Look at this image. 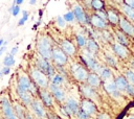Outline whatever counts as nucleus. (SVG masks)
Masks as SVG:
<instances>
[{"label": "nucleus", "instance_id": "nucleus-56", "mask_svg": "<svg viewBox=\"0 0 134 119\" xmlns=\"http://www.w3.org/2000/svg\"><path fill=\"white\" fill-rule=\"evenodd\" d=\"M30 47H31V45H30V44H28V45H27V50H29V49H30Z\"/></svg>", "mask_w": 134, "mask_h": 119}, {"label": "nucleus", "instance_id": "nucleus-36", "mask_svg": "<svg viewBox=\"0 0 134 119\" xmlns=\"http://www.w3.org/2000/svg\"><path fill=\"white\" fill-rule=\"evenodd\" d=\"M22 18L18 21V26H22V25H24L25 24V22L28 20V11L27 10H22Z\"/></svg>", "mask_w": 134, "mask_h": 119}, {"label": "nucleus", "instance_id": "nucleus-22", "mask_svg": "<svg viewBox=\"0 0 134 119\" xmlns=\"http://www.w3.org/2000/svg\"><path fill=\"white\" fill-rule=\"evenodd\" d=\"M100 77L99 75H97L96 73H89L88 77H87V84L93 88H97L100 85Z\"/></svg>", "mask_w": 134, "mask_h": 119}, {"label": "nucleus", "instance_id": "nucleus-44", "mask_svg": "<svg viewBox=\"0 0 134 119\" xmlns=\"http://www.w3.org/2000/svg\"><path fill=\"white\" fill-rule=\"evenodd\" d=\"M1 71H2V74H3V75H7V74H9V72H10V68L7 67V66H4V67L1 69Z\"/></svg>", "mask_w": 134, "mask_h": 119}, {"label": "nucleus", "instance_id": "nucleus-16", "mask_svg": "<svg viewBox=\"0 0 134 119\" xmlns=\"http://www.w3.org/2000/svg\"><path fill=\"white\" fill-rule=\"evenodd\" d=\"M31 109L34 111V113L36 114V116H38L39 118H44L45 117V110L42 105V103L38 100H32L31 101Z\"/></svg>", "mask_w": 134, "mask_h": 119}, {"label": "nucleus", "instance_id": "nucleus-11", "mask_svg": "<svg viewBox=\"0 0 134 119\" xmlns=\"http://www.w3.org/2000/svg\"><path fill=\"white\" fill-rule=\"evenodd\" d=\"M60 47H61V49H62L68 56H72V55L75 54V51H76L75 46L72 44V42H70V41L67 40V39H64V40L61 41Z\"/></svg>", "mask_w": 134, "mask_h": 119}, {"label": "nucleus", "instance_id": "nucleus-23", "mask_svg": "<svg viewBox=\"0 0 134 119\" xmlns=\"http://www.w3.org/2000/svg\"><path fill=\"white\" fill-rule=\"evenodd\" d=\"M114 82H115V85H116V88H117L120 92L126 91V88H127V86L129 85L127 78H126L125 76H121V75L117 76V77L114 79Z\"/></svg>", "mask_w": 134, "mask_h": 119}, {"label": "nucleus", "instance_id": "nucleus-9", "mask_svg": "<svg viewBox=\"0 0 134 119\" xmlns=\"http://www.w3.org/2000/svg\"><path fill=\"white\" fill-rule=\"evenodd\" d=\"M111 47H112V50L113 52L119 57V58H127L129 56V50L127 49V46L118 43V42H114L111 44Z\"/></svg>", "mask_w": 134, "mask_h": 119}, {"label": "nucleus", "instance_id": "nucleus-5", "mask_svg": "<svg viewBox=\"0 0 134 119\" xmlns=\"http://www.w3.org/2000/svg\"><path fill=\"white\" fill-rule=\"evenodd\" d=\"M72 11L74 13L75 20L82 25H90V16H87L85 10L80 4H74L72 6Z\"/></svg>", "mask_w": 134, "mask_h": 119}, {"label": "nucleus", "instance_id": "nucleus-37", "mask_svg": "<svg viewBox=\"0 0 134 119\" xmlns=\"http://www.w3.org/2000/svg\"><path fill=\"white\" fill-rule=\"evenodd\" d=\"M63 81H64V79H63L62 75H60V74H55V75L52 77L51 84L57 85V86H60V85H62V84H63Z\"/></svg>", "mask_w": 134, "mask_h": 119}, {"label": "nucleus", "instance_id": "nucleus-6", "mask_svg": "<svg viewBox=\"0 0 134 119\" xmlns=\"http://www.w3.org/2000/svg\"><path fill=\"white\" fill-rule=\"evenodd\" d=\"M71 73H72L73 77H74L76 80L81 81V82L86 81V80H87V77H88V75H89L87 69L84 68L81 64H73V65L71 66Z\"/></svg>", "mask_w": 134, "mask_h": 119}, {"label": "nucleus", "instance_id": "nucleus-1", "mask_svg": "<svg viewBox=\"0 0 134 119\" xmlns=\"http://www.w3.org/2000/svg\"><path fill=\"white\" fill-rule=\"evenodd\" d=\"M52 45L51 42L49 40V38L42 35L39 38V40L37 41V51L39 53V55H41L42 57L46 58V59H51L52 57Z\"/></svg>", "mask_w": 134, "mask_h": 119}, {"label": "nucleus", "instance_id": "nucleus-19", "mask_svg": "<svg viewBox=\"0 0 134 119\" xmlns=\"http://www.w3.org/2000/svg\"><path fill=\"white\" fill-rule=\"evenodd\" d=\"M65 106H66V109L69 111V113H70L71 115L76 114V113H77V111L80 110L77 101H76L75 99H73V98H68V99L66 100Z\"/></svg>", "mask_w": 134, "mask_h": 119}, {"label": "nucleus", "instance_id": "nucleus-54", "mask_svg": "<svg viewBox=\"0 0 134 119\" xmlns=\"http://www.w3.org/2000/svg\"><path fill=\"white\" fill-rule=\"evenodd\" d=\"M130 64H131V66H132L133 68H134V59H132V61L130 62Z\"/></svg>", "mask_w": 134, "mask_h": 119}, {"label": "nucleus", "instance_id": "nucleus-27", "mask_svg": "<svg viewBox=\"0 0 134 119\" xmlns=\"http://www.w3.org/2000/svg\"><path fill=\"white\" fill-rule=\"evenodd\" d=\"M121 9H122L124 14L126 15V17L129 20H131V21L134 22V9L130 5H128L127 3H125L124 1H122V4H121Z\"/></svg>", "mask_w": 134, "mask_h": 119}, {"label": "nucleus", "instance_id": "nucleus-13", "mask_svg": "<svg viewBox=\"0 0 134 119\" xmlns=\"http://www.w3.org/2000/svg\"><path fill=\"white\" fill-rule=\"evenodd\" d=\"M104 89L106 90L107 93H109L113 97H119L120 96V91L116 88V85L112 80H106L104 82Z\"/></svg>", "mask_w": 134, "mask_h": 119}, {"label": "nucleus", "instance_id": "nucleus-31", "mask_svg": "<svg viewBox=\"0 0 134 119\" xmlns=\"http://www.w3.org/2000/svg\"><path fill=\"white\" fill-rule=\"evenodd\" d=\"M105 59H106V62H107V64L109 66H112V67H116L117 66V61H116V58L112 54L106 53L105 54Z\"/></svg>", "mask_w": 134, "mask_h": 119}, {"label": "nucleus", "instance_id": "nucleus-15", "mask_svg": "<svg viewBox=\"0 0 134 119\" xmlns=\"http://www.w3.org/2000/svg\"><path fill=\"white\" fill-rule=\"evenodd\" d=\"M49 89H50L51 94L54 96V98H55L58 101H64V99H65V93H64V91L60 88V86L50 84V85H49Z\"/></svg>", "mask_w": 134, "mask_h": 119}, {"label": "nucleus", "instance_id": "nucleus-28", "mask_svg": "<svg viewBox=\"0 0 134 119\" xmlns=\"http://www.w3.org/2000/svg\"><path fill=\"white\" fill-rule=\"evenodd\" d=\"M127 34L125 32H122L121 30H115V40L116 42L125 45V46H128L129 45V42H128V38L126 37Z\"/></svg>", "mask_w": 134, "mask_h": 119}, {"label": "nucleus", "instance_id": "nucleus-62", "mask_svg": "<svg viewBox=\"0 0 134 119\" xmlns=\"http://www.w3.org/2000/svg\"><path fill=\"white\" fill-rule=\"evenodd\" d=\"M130 119H134V118H130Z\"/></svg>", "mask_w": 134, "mask_h": 119}, {"label": "nucleus", "instance_id": "nucleus-58", "mask_svg": "<svg viewBox=\"0 0 134 119\" xmlns=\"http://www.w3.org/2000/svg\"><path fill=\"white\" fill-rule=\"evenodd\" d=\"M2 75H3V74H2V71L0 70V76H2Z\"/></svg>", "mask_w": 134, "mask_h": 119}, {"label": "nucleus", "instance_id": "nucleus-30", "mask_svg": "<svg viewBox=\"0 0 134 119\" xmlns=\"http://www.w3.org/2000/svg\"><path fill=\"white\" fill-rule=\"evenodd\" d=\"M87 40L88 39L82 33H76L75 34V42H76V44H77V46L80 48H86Z\"/></svg>", "mask_w": 134, "mask_h": 119}, {"label": "nucleus", "instance_id": "nucleus-55", "mask_svg": "<svg viewBox=\"0 0 134 119\" xmlns=\"http://www.w3.org/2000/svg\"><path fill=\"white\" fill-rule=\"evenodd\" d=\"M49 119H60V118L59 117H55V116H51Z\"/></svg>", "mask_w": 134, "mask_h": 119}, {"label": "nucleus", "instance_id": "nucleus-48", "mask_svg": "<svg viewBox=\"0 0 134 119\" xmlns=\"http://www.w3.org/2000/svg\"><path fill=\"white\" fill-rule=\"evenodd\" d=\"M5 50H6V45H3V46L0 47V56H1V54H2Z\"/></svg>", "mask_w": 134, "mask_h": 119}, {"label": "nucleus", "instance_id": "nucleus-51", "mask_svg": "<svg viewBox=\"0 0 134 119\" xmlns=\"http://www.w3.org/2000/svg\"><path fill=\"white\" fill-rule=\"evenodd\" d=\"M38 26H39V24H38V23H36V24H34V25H32L31 29H32V30H36V29L38 28Z\"/></svg>", "mask_w": 134, "mask_h": 119}, {"label": "nucleus", "instance_id": "nucleus-49", "mask_svg": "<svg viewBox=\"0 0 134 119\" xmlns=\"http://www.w3.org/2000/svg\"><path fill=\"white\" fill-rule=\"evenodd\" d=\"M23 2L24 0H14V4H18V5H21Z\"/></svg>", "mask_w": 134, "mask_h": 119}, {"label": "nucleus", "instance_id": "nucleus-60", "mask_svg": "<svg viewBox=\"0 0 134 119\" xmlns=\"http://www.w3.org/2000/svg\"><path fill=\"white\" fill-rule=\"evenodd\" d=\"M86 1H88V2H89V4H90V1H91V0H86Z\"/></svg>", "mask_w": 134, "mask_h": 119}, {"label": "nucleus", "instance_id": "nucleus-3", "mask_svg": "<svg viewBox=\"0 0 134 119\" xmlns=\"http://www.w3.org/2000/svg\"><path fill=\"white\" fill-rule=\"evenodd\" d=\"M30 74H31V78H32L34 82L37 86H39V87H41L43 89L48 87V76L44 72H42L40 69H38V68L37 69H32Z\"/></svg>", "mask_w": 134, "mask_h": 119}, {"label": "nucleus", "instance_id": "nucleus-40", "mask_svg": "<svg viewBox=\"0 0 134 119\" xmlns=\"http://www.w3.org/2000/svg\"><path fill=\"white\" fill-rule=\"evenodd\" d=\"M89 116L90 115H88L85 111H83L82 109H80L79 111H77V113H76V117H77V119H89Z\"/></svg>", "mask_w": 134, "mask_h": 119}, {"label": "nucleus", "instance_id": "nucleus-53", "mask_svg": "<svg viewBox=\"0 0 134 119\" xmlns=\"http://www.w3.org/2000/svg\"><path fill=\"white\" fill-rule=\"evenodd\" d=\"M4 43H5V41H4L3 39H0V47H1V46H3V45H4Z\"/></svg>", "mask_w": 134, "mask_h": 119}, {"label": "nucleus", "instance_id": "nucleus-47", "mask_svg": "<svg viewBox=\"0 0 134 119\" xmlns=\"http://www.w3.org/2000/svg\"><path fill=\"white\" fill-rule=\"evenodd\" d=\"M17 53H18V46L12 48V50H10V52H9V54H12V55H16Z\"/></svg>", "mask_w": 134, "mask_h": 119}, {"label": "nucleus", "instance_id": "nucleus-2", "mask_svg": "<svg viewBox=\"0 0 134 119\" xmlns=\"http://www.w3.org/2000/svg\"><path fill=\"white\" fill-rule=\"evenodd\" d=\"M81 57V59H82V62H83V64L85 65V66H87V68H89L90 70H92V71H98V69H99V65H98V63L96 62V59L94 58V54L93 53H91V52H89L87 49H86V51H84V53L80 56Z\"/></svg>", "mask_w": 134, "mask_h": 119}, {"label": "nucleus", "instance_id": "nucleus-8", "mask_svg": "<svg viewBox=\"0 0 134 119\" xmlns=\"http://www.w3.org/2000/svg\"><path fill=\"white\" fill-rule=\"evenodd\" d=\"M90 25L95 28V29H98V30H104V29H107L108 27V22L103 20L100 17H98L95 13L92 14L90 16Z\"/></svg>", "mask_w": 134, "mask_h": 119}, {"label": "nucleus", "instance_id": "nucleus-33", "mask_svg": "<svg viewBox=\"0 0 134 119\" xmlns=\"http://www.w3.org/2000/svg\"><path fill=\"white\" fill-rule=\"evenodd\" d=\"M63 18H64V20H65L66 22H68V23H71V22H73V21L75 20V16H74V13H73L72 10H69V11H67L66 14H64V15H63Z\"/></svg>", "mask_w": 134, "mask_h": 119}, {"label": "nucleus", "instance_id": "nucleus-12", "mask_svg": "<svg viewBox=\"0 0 134 119\" xmlns=\"http://www.w3.org/2000/svg\"><path fill=\"white\" fill-rule=\"evenodd\" d=\"M1 106H2V111H3V114H4V116H5L6 119H14L16 117V115L14 113V110H13L9 101L6 98H2V100H1Z\"/></svg>", "mask_w": 134, "mask_h": 119}, {"label": "nucleus", "instance_id": "nucleus-42", "mask_svg": "<svg viewBox=\"0 0 134 119\" xmlns=\"http://www.w3.org/2000/svg\"><path fill=\"white\" fill-rule=\"evenodd\" d=\"M129 96H131V97H134V85H131V84H129L128 86H127V88H126V91H125Z\"/></svg>", "mask_w": 134, "mask_h": 119}, {"label": "nucleus", "instance_id": "nucleus-14", "mask_svg": "<svg viewBox=\"0 0 134 119\" xmlns=\"http://www.w3.org/2000/svg\"><path fill=\"white\" fill-rule=\"evenodd\" d=\"M81 109L83 111H85L88 115H93L96 112V105L91 100H89V98L82 100V102H81Z\"/></svg>", "mask_w": 134, "mask_h": 119}, {"label": "nucleus", "instance_id": "nucleus-25", "mask_svg": "<svg viewBox=\"0 0 134 119\" xmlns=\"http://www.w3.org/2000/svg\"><path fill=\"white\" fill-rule=\"evenodd\" d=\"M39 94H40V97H41L43 103H44L46 106H51V105H52L53 101H52V97H51V95H50L49 92L43 90V91H40Z\"/></svg>", "mask_w": 134, "mask_h": 119}, {"label": "nucleus", "instance_id": "nucleus-20", "mask_svg": "<svg viewBox=\"0 0 134 119\" xmlns=\"http://www.w3.org/2000/svg\"><path fill=\"white\" fill-rule=\"evenodd\" d=\"M107 16H108V22L111 24V25H117L119 23V16L118 14L112 9V8H108L107 9Z\"/></svg>", "mask_w": 134, "mask_h": 119}, {"label": "nucleus", "instance_id": "nucleus-4", "mask_svg": "<svg viewBox=\"0 0 134 119\" xmlns=\"http://www.w3.org/2000/svg\"><path fill=\"white\" fill-rule=\"evenodd\" d=\"M37 68L40 69L42 72H44L48 77H53L55 75V72H54V68L49 64L48 59L42 57L41 55L37 57Z\"/></svg>", "mask_w": 134, "mask_h": 119}, {"label": "nucleus", "instance_id": "nucleus-59", "mask_svg": "<svg viewBox=\"0 0 134 119\" xmlns=\"http://www.w3.org/2000/svg\"><path fill=\"white\" fill-rule=\"evenodd\" d=\"M133 35H134V25H133Z\"/></svg>", "mask_w": 134, "mask_h": 119}, {"label": "nucleus", "instance_id": "nucleus-35", "mask_svg": "<svg viewBox=\"0 0 134 119\" xmlns=\"http://www.w3.org/2000/svg\"><path fill=\"white\" fill-rule=\"evenodd\" d=\"M8 11H9V13H12V15H13L14 17H17V16L19 15V13L21 11L20 5H18V4H13V5H12V7L8 9Z\"/></svg>", "mask_w": 134, "mask_h": 119}, {"label": "nucleus", "instance_id": "nucleus-45", "mask_svg": "<svg viewBox=\"0 0 134 119\" xmlns=\"http://www.w3.org/2000/svg\"><path fill=\"white\" fill-rule=\"evenodd\" d=\"M97 119H111V118H110V116H109L108 114H106V113H102V114L97 115Z\"/></svg>", "mask_w": 134, "mask_h": 119}, {"label": "nucleus", "instance_id": "nucleus-10", "mask_svg": "<svg viewBox=\"0 0 134 119\" xmlns=\"http://www.w3.org/2000/svg\"><path fill=\"white\" fill-rule=\"evenodd\" d=\"M133 25L130 20H128L126 17H120L119 18V23H118V26L120 28V30L122 32H125L127 35H130L132 37L133 35Z\"/></svg>", "mask_w": 134, "mask_h": 119}, {"label": "nucleus", "instance_id": "nucleus-7", "mask_svg": "<svg viewBox=\"0 0 134 119\" xmlns=\"http://www.w3.org/2000/svg\"><path fill=\"white\" fill-rule=\"evenodd\" d=\"M68 55L61 49V47H53L51 59L57 66H64L68 62Z\"/></svg>", "mask_w": 134, "mask_h": 119}, {"label": "nucleus", "instance_id": "nucleus-46", "mask_svg": "<svg viewBox=\"0 0 134 119\" xmlns=\"http://www.w3.org/2000/svg\"><path fill=\"white\" fill-rule=\"evenodd\" d=\"M125 3H127L128 5H130L133 9H134V0H124Z\"/></svg>", "mask_w": 134, "mask_h": 119}, {"label": "nucleus", "instance_id": "nucleus-26", "mask_svg": "<svg viewBox=\"0 0 134 119\" xmlns=\"http://www.w3.org/2000/svg\"><path fill=\"white\" fill-rule=\"evenodd\" d=\"M97 73L99 74V77L103 79V80H108V79H110L111 77H112V72H111V70L108 68V67H99V69H98V71H97Z\"/></svg>", "mask_w": 134, "mask_h": 119}, {"label": "nucleus", "instance_id": "nucleus-38", "mask_svg": "<svg viewBox=\"0 0 134 119\" xmlns=\"http://www.w3.org/2000/svg\"><path fill=\"white\" fill-rule=\"evenodd\" d=\"M55 21H57V25L60 27V28H65L66 26V21L64 20V18L62 16H58L55 18Z\"/></svg>", "mask_w": 134, "mask_h": 119}, {"label": "nucleus", "instance_id": "nucleus-43", "mask_svg": "<svg viewBox=\"0 0 134 119\" xmlns=\"http://www.w3.org/2000/svg\"><path fill=\"white\" fill-rule=\"evenodd\" d=\"M14 108H15V111H16V113H17V117L19 118V119H21V118H23V111H22V109L20 108V105H18L17 103L14 105Z\"/></svg>", "mask_w": 134, "mask_h": 119}, {"label": "nucleus", "instance_id": "nucleus-34", "mask_svg": "<svg viewBox=\"0 0 134 119\" xmlns=\"http://www.w3.org/2000/svg\"><path fill=\"white\" fill-rule=\"evenodd\" d=\"M125 77L127 78L128 82L131 85H134V71L133 70H127L125 72Z\"/></svg>", "mask_w": 134, "mask_h": 119}, {"label": "nucleus", "instance_id": "nucleus-21", "mask_svg": "<svg viewBox=\"0 0 134 119\" xmlns=\"http://www.w3.org/2000/svg\"><path fill=\"white\" fill-rule=\"evenodd\" d=\"M86 49H87L89 52H91V53L95 54V53H97V52H98V50H99V45H98V43L96 42V40H95V39L89 38V39L87 40Z\"/></svg>", "mask_w": 134, "mask_h": 119}, {"label": "nucleus", "instance_id": "nucleus-39", "mask_svg": "<svg viewBox=\"0 0 134 119\" xmlns=\"http://www.w3.org/2000/svg\"><path fill=\"white\" fill-rule=\"evenodd\" d=\"M100 38L104 40V41H110V40H112V37H111V34H110V32L108 31V30H106V29H104L102 32H100Z\"/></svg>", "mask_w": 134, "mask_h": 119}, {"label": "nucleus", "instance_id": "nucleus-57", "mask_svg": "<svg viewBox=\"0 0 134 119\" xmlns=\"http://www.w3.org/2000/svg\"><path fill=\"white\" fill-rule=\"evenodd\" d=\"M26 119H32V118H31L29 115H27V116H26Z\"/></svg>", "mask_w": 134, "mask_h": 119}, {"label": "nucleus", "instance_id": "nucleus-18", "mask_svg": "<svg viewBox=\"0 0 134 119\" xmlns=\"http://www.w3.org/2000/svg\"><path fill=\"white\" fill-rule=\"evenodd\" d=\"M81 91H82V93L84 94V96L86 98L93 99V98L96 97V93L93 90V87L89 86L88 84L87 85H81Z\"/></svg>", "mask_w": 134, "mask_h": 119}, {"label": "nucleus", "instance_id": "nucleus-24", "mask_svg": "<svg viewBox=\"0 0 134 119\" xmlns=\"http://www.w3.org/2000/svg\"><path fill=\"white\" fill-rule=\"evenodd\" d=\"M19 84H18V86L20 87V88H22V89H24V90H27V91H29V89H30V87H31V85H32V82L30 81V79L28 78V76L27 75H21L20 77H19Z\"/></svg>", "mask_w": 134, "mask_h": 119}, {"label": "nucleus", "instance_id": "nucleus-61", "mask_svg": "<svg viewBox=\"0 0 134 119\" xmlns=\"http://www.w3.org/2000/svg\"><path fill=\"white\" fill-rule=\"evenodd\" d=\"M14 119H19V118H18V117H17V116H16V117H15V118H14Z\"/></svg>", "mask_w": 134, "mask_h": 119}, {"label": "nucleus", "instance_id": "nucleus-41", "mask_svg": "<svg viewBox=\"0 0 134 119\" xmlns=\"http://www.w3.org/2000/svg\"><path fill=\"white\" fill-rule=\"evenodd\" d=\"M98 17H100L103 20L107 21L108 22V16H107V10L106 9H103V10H97V11H94Z\"/></svg>", "mask_w": 134, "mask_h": 119}, {"label": "nucleus", "instance_id": "nucleus-50", "mask_svg": "<svg viewBox=\"0 0 134 119\" xmlns=\"http://www.w3.org/2000/svg\"><path fill=\"white\" fill-rule=\"evenodd\" d=\"M43 17V9H39V20H42Z\"/></svg>", "mask_w": 134, "mask_h": 119}, {"label": "nucleus", "instance_id": "nucleus-29", "mask_svg": "<svg viewBox=\"0 0 134 119\" xmlns=\"http://www.w3.org/2000/svg\"><path fill=\"white\" fill-rule=\"evenodd\" d=\"M105 1L104 0H91L90 1V7L94 10V11H97V10H103L105 9Z\"/></svg>", "mask_w": 134, "mask_h": 119}, {"label": "nucleus", "instance_id": "nucleus-52", "mask_svg": "<svg viewBox=\"0 0 134 119\" xmlns=\"http://www.w3.org/2000/svg\"><path fill=\"white\" fill-rule=\"evenodd\" d=\"M37 3V0H29V4L30 5H35Z\"/></svg>", "mask_w": 134, "mask_h": 119}, {"label": "nucleus", "instance_id": "nucleus-17", "mask_svg": "<svg viewBox=\"0 0 134 119\" xmlns=\"http://www.w3.org/2000/svg\"><path fill=\"white\" fill-rule=\"evenodd\" d=\"M17 93H18V95H19V97L21 98V100L23 101V103L24 104H30L31 103V96H30V94H29V91H27V90H24V89H22V88H20L19 86L17 87Z\"/></svg>", "mask_w": 134, "mask_h": 119}, {"label": "nucleus", "instance_id": "nucleus-32", "mask_svg": "<svg viewBox=\"0 0 134 119\" xmlns=\"http://www.w3.org/2000/svg\"><path fill=\"white\" fill-rule=\"evenodd\" d=\"M3 65L4 66H7V67H12L15 65V58H14V55L12 54H7L4 59H3Z\"/></svg>", "mask_w": 134, "mask_h": 119}]
</instances>
